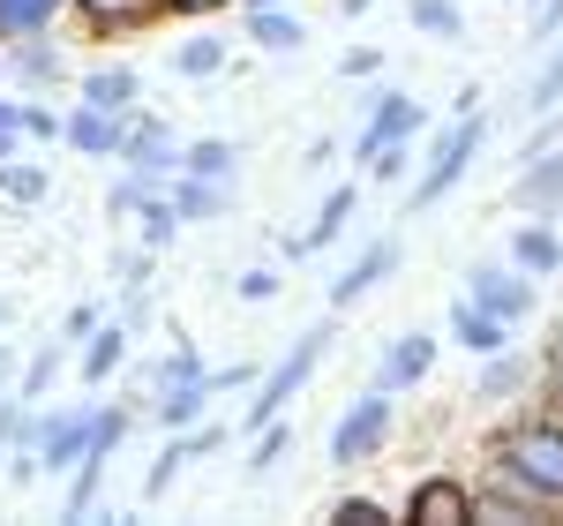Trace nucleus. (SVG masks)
<instances>
[{"label":"nucleus","instance_id":"f257e3e1","mask_svg":"<svg viewBox=\"0 0 563 526\" xmlns=\"http://www.w3.org/2000/svg\"><path fill=\"white\" fill-rule=\"evenodd\" d=\"M331 339H339V308H331L323 324H308L301 339H294V347H286V353H278V361H271V369L256 376V384H249V392H256L249 406H241V429H249V437H256L263 421H278V414H286V406H294V398L308 392V376L323 369Z\"/></svg>","mask_w":563,"mask_h":526},{"label":"nucleus","instance_id":"f03ea898","mask_svg":"<svg viewBox=\"0 0 563 526\" xmlns=\"http://www.w3.org/2000/svg\"><path fill=\"white\" fill-rule=\"evenodd\" d=\"M488 459H496V467H511L519 482H533L541 496H556V504H563V406L504 421V429L488 437Z\"/></svg>","mask_w":563,"mask_h":526},{"label":"nucleus","instance_id":"7ed1b4c3","mask_svg":"<svg viewBox=\"0 0 563 526\" xmlns=\"http://www.w3.org/2000/svg\"><path fill=\"white\" fill-rule=\"evenodd\" d=\"M481 143H488V113H451V129L435 135V151H429V166H421V180L406 188V219H421V211H435L459 180L474 174V158H481Z\"/></svg>","mask_w":563,"mask_h":526},{"label":"nucleus","instance_id":"20e7f679","mask_svg":"<svg viewBox=\"0 0 563 526\" xmlns=\"http://www.w3.org/2000/svg\"><path fill=\"white\" fill-rule=\"evenodd\" d=\"M390 429H398V398L368 384V392H361L346 414L331 421V437H323V459H331V467H368V459H384Z\"/></svg>","mask_w":563,"mask_h":526},{"label":"nucleus","instance_id":"39448f33","mask_svg":"<svg viewBox=\"0 0 563 526\" xmlns=\"http://www.w3.org/2000/svg\"><path fill=\"white\" fill-rule=\"evenodd\" d=\"M504 519L541 526V519H563V504H556V496H541L533 482H519L511 467L488 459V474L474 482V526H504Z\"/></svg>","mask_w":563,"mask_h":526},{"label":"nucleus","instance_id":"423d86ee","mask_svg":"<svg viewBox=\"0 0 563 526\" xmlns=\"http://www.w3.org/2000/svg\"><path fill=\"white\" fill-rule=\"evenodd\" d=\"M121 174H135V180H151V188H166V180L180 174V135L158 121V113H143L135 106L129 113V135H121V158H113Z\"/></svg>","mask_w":563,"mask_h":526},{"label":"nucleus","instance_id":"0eeeda50","mask_svg":"<svg viewBox=\"0 0 563 526\" xmlns=\"http://www.w3.org/2000/svg\"><path fill=\"white\" fill-rule=\"evenodd\" d=\"M398 263H406V241H398V233H384V241H368V249H361V256H353L346 271H339V278L323 286V302H331L339 316H346L353 302H368L376 286H390V278H398Z\"/></svg>","mask_w":563,"mask_h":526},{"label":"nucleus","instance_id":"6e6552de","mask_svg":"<svg viewBox=\"0 0 563 526\" xmlns=\"http://www.w3.org/2000/svg\"><path fill=\"white\" fill-rule=\"evenodd\" d=\"M398 519L406 526H474V482H459V474H421V482L406 489Z\"/></svg>","mask_w":563,"mask_h":526},{"label":"nucleus","instance_id":"1a4fd4ad","mask_svg":"<svg viewBox=\"0 0 563 526\" xmlns=\"http://www.w3.org/2000/svg\"><path fill=\"white\" fill-rule=\"evenodd\" d=\"M466 302H481L488 316H504L519 331L526 316H533V278H526L519 263H474L466 271Z\"/></svg>","mask_w":563,"mask_h":526},{"label":"nucleus","instance_id":"9d476101","mask_svg":"<svg viewBox=\"0 0 563 526\" xmlns=\"http://www.w3.org/2000/svg\"><path fill=\"white\" fill-rule=\"evenodd\" d=\"M211 451H225V429H218V421H188V429H174V443L158 451V467L143 474V504L174 496V482L196 467V459H211Z\"/></svg>","mask_w":563,"mask_h":526},{"label":"nucleus","instance_id":"9b49d317","mask_svg":"<svg viewBox=\"0 0 563 526\" xmlns=\"http://www.w3.org/2000/svg\"><path fill=\"white\" fill-rule=\"evenodd\" d=\"M406 135H421V98H406V90L376 84V90H368V121H361V143H353V166H361L376 143H406Z\"/></svg>","mask_w":563,"mask_h":526},{"label":"nucleus","instance_id":"f8f14e48","mask_svg":"<svg viewBox=\"0 0 563 526\" xmlns=\"http://www.w3.org/2000/svg\"><path fill=\"white\" fill-rule=\"evenodd\" d=\"M90 414H98V398H84V406H60V414H45V421H38V474H68V467L84 459Z\"/></svg>","mask_w":563,"mask_h":526},{"label":"nucleus","instance_id":"ddd939ff","mask_svg":"<svg viewBox=\"0 0 563 526\" xmlns=\"http://www.w3.org/2000/svg\"><path fill=\"white\" fill-rule=\"evenodd\" d=\"M353 211H361V180H331L323 204H316V219L294 233V256H323V249H339L346 226H353Z\"/></svg>","mask_w":563,"mask_h":526},{"label":"nucleus","instance_id":"4468645a","mask_svg":"<svg viewBox=\"0 0 563 526\" xmlns=\"http://www.w3.org/2000/svg\"><path fill=\"white\" fill-rule=\"evenodd\" d=\"M121 135H129V121L121 113H98L84 98H76V113H60V151L68 158H121Z\"/></svg>","mask_w":563,"mask_h":526},{"label":"nucleus","instance_id":"2eb2a0df","mask_svg":"<svg viewBox=\"0 0 563 526\" xmlns=\"http://www.w3.org/2000/svg\"><path fill=\"white\" fill-rule=\"evenodd\" d=\"M429 369H435V331H398V339L384 347V361H376V392L406 398Z\"/></svg>","mask_w":563,"mask_h":526},{"label":"nucleus","instance_id":"dca6fc26","mask_svg":"<svg viewBox=\"0 0 563 526\" xmlns=\"http://www.w3.org/2000/svg\"><path fill=\"white\" fill-rule=\"evenodd\" d=\"M556 204H563V143L526 158L519 180H511V211H526V219H556Z\"/></svg>","mask_w":563,"mask_h":526},{"label":"nucleus","instance_id":"f3484780","mask_svg":"<svg viewBox=\"0 0 563 526\" xmlns=\"http://www.w3.org/2000/svg\"><path fill=\"white\" fill-rule=\"evenodd\" d=\"M504 263H519L526 278H563V233L549 219H526L511 241H504Z\"/></svg>","mask_w":563,"mask_h":526},{"label":"nucleus","instance_id":"a211bd4d","mask_svg":"<svg viewBox=\"0 0 563 526\" xmlns=\"http://www.w3.org/2000/svg\"><path fill=\"white\" fill-rule=\"evenodd\" d=\"M166 204H174L180 226H211V219H225V211H233V188H225V180L174 174V180H166Z\"/></svg>","mask_w":563,"mask_h":526},{"label":"nucleus","instance_id":"6ab92c4d","mask_svg":"<svg viewBox=\"0 0 563 526\" xmlns=\"http://www.w3.org/2000/svg\"><path fill=\"white\" fill-rule=\"evenodd\" d=\"M76 98H84V106H98V113H121V121H129L135 106H143V76H135V68H121V61H113V68H84Z\"/></svg>","mask_w":563,"mask_h":526},{"label":"nucleus","instance_id":"aec40b11","mask_svg":"<svg viewBox=\"0 0 563 526\" xmlns=\"http://www.w3.org/2000/svg\"><path fill=\"white\" fill-rule=\"evenodd\" d=\"M0 61H8V84L38 90L60 76V45H53V31H31V39H8L0 45Z\"/></svg>","mask_w":563,"mask_h":526},{"label":"nucleus","instance_id":"412c9836","mask_svg":"<svg viewBox=\"0 0 563 526\" xmlns=\"http://www.w3.org/2000/svg\"><path fill=\"white\" fill-rule=\"evenodd\" d=\"M68 8L84 15V31H98V39H129V31H143V23L166 15L158 0H68Z\"/></svg>","mask_w":563,"mask_h":526},{"label":"nucleus","instance_id":"4be33fe9","mask_svg":"<svg viewBox=\"0 0 563 526\" xmlns=\"http://www.w3.org/2000/svg\"><path fill=\"white\" fill-rule=\"evenodd\" d=\"M533 384V361L511 347H496V353H481V376H474V398H488V406H511V398Z\"/></svg>","mask_w":563,"mask_h":526},{"label":"nucleus","instance_id":"5701e85b","mask_svg":"<svg viewBox=\"0 0 563 526\" xmlns=\"http://www.w3.org/2000/svg\"><path fill=\"white\" fill-rule=\"evenodd\" d=\"M129 339H135L129 324H98L84 347H76V361H84V384H90V392L121 376V361H129Z\"/></svg>","mask_w":563,"mask_h":526},{"label":"nucleus","instance_id":"b1692460","mask_svg":"<svg viewBox=\"0 0 563 526\" xmlns=\"http://www.w3.org/2000/svg\"><path fill=\"white\" fill-rule=\"evenodd\" d=\"M443 324H451V339H459L466 353H496V347H511V324H504V316H488L481 302H466V294L451 302V316H443Z\"/></svg>","mask_w":563,"mask_h":526},{"label":"nucleus","instance_id":"393cba45","mask_svg":"<svg viewBox=\"0 0 563 526\" xmlns=\"http://www.w3.org/2000/svg\"><path fill=\"white\" fill-rule=\"evenodd\" d=\"M249 45L271 53V61H294V53L308 45V31H301L294 8H249Z\"/></svg>","mask_w":563,"mask_h":526},{"label":"nucleus","instance_id":"a878e982","mask_svg":"<svg viewBox=\"0 0 563 526\" xmlns=\"http://www.w3.org/2000/svg\"><path fill=\"white\" fill-rule=\"evenodd\" d=\"M180 174L196 180H241V143H225V135H196V143H180Z\"/></svg>","mask_w":563,"mask_h":526},{"label":"nucleus","instance_id":"bb28decb","mask_svg":"<svg viewBox=\"0 0 563 526\" xmlns=\"http://www.w3.org/2000/svg\"><path fill=\"white\" fill-rule=\"evenodd\" d=\"M151 414H158L166 429H188V421H203V414H211V369H203L196 384H174V392H151Z\"/></svg>","mask_w":563,"mask_h":526},{"label":"nucleus","instance_id":"cd10ccee","mask_svg":"<svg viewBox=\"0 0 563 526\" xmlns=\"http://www.w3.org/2000/svg\"><path fill=\"white\" fill-rule=\"evenodd\" d=\"M406 23H413L421 39H435V45L466 39V8H459V0H406Z\"/></svg>","mask_w":563,"mask_h":526},{"label":"nucleus","instance_id":"c85d7f7f","mask_svg":"<svg viewBox=\"0 0 563 526\" xmlns=\"http://www.w3.org/2000/svg\"><path fill=\"white\" fill-rule=\"evenodd\" d=\"M225 61H233V45L211 39V31H203V39H180V45H174V76H188V84H211Z\"/></svg>","mask_w":563,"mask_h":526},{"label":"nucleus","instance_id":"c756f323","mask_svg":"<svg viewBox=\"0 0 563 526\" xmlns=\"http://www.w3.org/2000/svg\"><path fill=\"white\" fill-rule=\"evenodd\" d=\"M45 188H53V174H45L38 158H23V151H15V158H0V196H8V204H23V211H31V204H45Z\"/></svg>","mask_w":563,"mask_h":526},{"label":"nucleus","instance_id":"7c9ffc66","mask_svg":"<svg viewBox=\"0 0 563 526\" xmlns=\"http://www.w3.org/2000/svg\"><path fill=\"white\" fill-rule=\"evenodd\" d=\"M68 0H0V45L8 39H31V31H53Z\"/></svg>","mask_w":563,"mask_h":526},{"label":"nucleus","instance_id":"2f4dec72","mask_svg":"<svg viewBox=\"0 0 563 526\" xmlns=\"http://www.w3.org/2000/svg\"><path fill=\"white\" fill-rule=\"evenodd\" d=\"M361 174L376 180V188H398V180L413 174V135H406V143H376V151L361 158Z\"/></svg>","mask_w":563,"mask_h":526},{"label":"nucleus","instance_id":"473e14b6","mask_svg":"<svg viewBox=\"0 0 563 526\" xmlns=\"http://www.w3.org/2000/svg\"><path fill=\"white\" fill-rule=\"evenodd\" d=\"M135 233H143V249H166V241H174V233H180L174 204H166V188H158V196H143V204H135Z\"/></svg>","mask_w":563,"mask_h":526},{"label":"nucleus","instance_id":"72a5a7b5","mask_svg":"<svg viewBox=\"0 0 563 526\" xmlns=\"http://www.w3.org/2000/svg\"><path fill=\"white\" fill-rule=\"evenodd\" d=\"M196 376H203V353L188 347V339H180L158 369H143V384H151V392H174V384H196Z\"/></svg>","mask_w":563,"mask_h":526},{"label":"nucleus","instance_id":"f704fd0d","mask_svg":"<svg viewBox=\"0 0 563 526\" xmlns=\"http://www.w3.org/2000/svg\"><path fill=\"white\" fill-rule=\"evenodd\" d=\"M60 353H68V339L38 347V361H31V369H23V384H15V398H23V406H38V398L53 392V376H60Z\"/></svg>","mask_w":563,"mask_h":526},{"label":"nucleus","instance_id":"c9c22d12","mask_svg":"<svg viewBox=\"0 0 563 526\" xmlns=\"http://www.w3.org/2000/svg\"><path fill=\"white\" fill-rule=\"evenodd\" d=\"M286 451H294V429H286V414H278V421H263V429H256V451H249V474H271V467H278Z\"/></svg>","mask_w":563,"mask_h":526},{"label":"nucleus","instance_id":"e433bc0d","mask_svg":"<svg viewBox=\"0 0 563 526\" xmlns=\"http://www.w3.org/2000/svg\"><path fill=\"white\" fill-rule=\"evenodd\" d=\"M323 519H331V526H384L390 512H384V496H339Z\"/></svg>","mask_w":563,"mask_h":526},{"label":"nucleus","instance_id":"4c0bfd02","mask_svg":"<svg viewBox=\"0 0 563 526\" xmlns=\"http://www.w3.org/2000/svg\"><path fill=\"white\" fill-rule=\"evenodd\" d=\"M233 294H241V302H278L286 278H278V263H249V271L233 278Z\"/></svg>","mask_w":563,"mask_h":526},{"label":"nucleus","instance_id":"58836bf2","mask_svg":"<svg viewBox=\"0 0 563 526\" xmlns=\"http://www.w3.org/2000/svg\"><path fill=\"white\" fill-rule=\"evenodd\" d=\"M23 106V143H60V113H45L38 98H15Z\"/></svg>","mask_w":563,"mask_h":526},{"label":"nucleus","instance_id":"ea45409f","mask_svg":"<svg viewBox=\"0 0 563 526\" xmlns=\"http://www.w3.org/2000/svg\"><path fill=\"white\" fill-rule=\"evenodd\" d=\"M143 196H158V188H151V180H135V174H121V180H113V196H106V211H113V219H135V204H143Z\"/></svg>","mask_w":563,"mask_h":526},{"label":"nucleus","instance_id":"a19ab883","mask_svg":"<svg viewBox=\"0 0 563 526\" xmlns=\"http://www.w3.org/2000/svg\"><path fill=\"white\" fill-rule=\"evenodd\" d=\"M376 68H384V53H376V45H346V53H339V76H346V84H368Z\"/></svg>","mask_w":563,"mask_h":526},{"label":"nucleus","instance_id":"79ce46f5","mask_svg":"<svg viewBox=\"0 0 563 526\" xmlns=\"http://www.w3.org/2000/svg\"><path fill=\"white\" fill-rule=\"evenodd\" d=\"M98 324H106V308H98V302H76V308H68V324H60V339H68V347H84Z\"/></svg>","mask_w":563,"mask_h":526},{"label":"nucleus","instance_id":"37998d69","mask_svg":"<svg viewBox=\"0 0 563 526\" xmlns=\"http://www.w3.org/2000/svg\"><path fill=\"white\" fill-rule=\"evenodd\" d=\"M166 15H188V23H211V15H225V8H241V0H158Z\"/></svg>","mask_w":563,"mask_h":526},{"label":"nucleus","instance_id":"c03bdc74","mask_svg":"<svg viewBox=\"0 0 563 526\" xmlns=\"http://www.w3.org/2000/svg\"><path fill=\"white\" fill-rule=\"evenodd\" d=\"M563 39V0H541L533 8V45H556Z\"/></svg>","mask_w":563,"mask_h":526},{"label":"nucleus","instance_id":"a18cd8bd","mask_svg":"<svg viewBox=\"0 0 563 526\" xmlns=\"http://www.w3.org/2000/svg\"><path fill=\"white\" fill-rule=\"evenodd\" d=\"M541 384H549V398L563 406V331L549 339V353H541Z\"/></svg>","mask_w":563,"mask_h":526},{"label":"nucleus","instance_id":"49530a36","mask_svg":"<svg viewBox=\"0 0 563 526\" xmlns=\"http://www.w3.org/2000/svg\"><path fill=\"white\" fill-rule=\"evenodd\" d=\"M15 151H23V129H15V121H0V158H15Z\"/></svg>","mask_w":563,"mask_h":526},{"label":"nucleus","instance_id":"de8ad7c7","mask_svg":"<svg viewBox=\"0 0 563 526\" xmlns=\"http://www.w3.org/2000/svg\"><path fill=\"white\" fill-rule=\"evenodd\" d=\"M0 121H15V129H23V106H15V98H0Z\"/></svg>","mask_w":563,"mask_h":526},{"label":"nucleus","instance_id":"09e8293b","mask_svg":"<svg viewBox=\"0 0 563 526\" xmlns=\"http://www.w3.org/2000/svg\"><path fill=\"white\" fill-rule=\"evenodd\" d=\"M368 8H376V0H339V15H368Z\"/></svg>","mask_w":563,"mask_h":526},{"label":"nucleus","instance_id":"8fccbe9b","mask_svg":"<svg viewBox=\"0 0 563 526\" xmlns=\"http://www.w3.org/2000/svg\"><path fill=\"white\" fill-rule=\"evenodd\" d=\"M241 8H286V0H241Z\"/></svg>","mask_w":563,"mask_h":526},{"label":"nucleus","instance_id":"3c124183","mask_svg":"<svg viewBox=\"0 0 563 526\" xmlns=\"http://www.w3.org/2000/svg\"><path fill=\"white\" fill-rule=\"evenodd\" d=\"M0 392H8V353H0Z\"/></svg>","mask_w":563,"mask_h":526},{"label":"nucleus","instance_id":"603ef678","mask_svg":"<svg viewBox=\"0 0 563 526\" xmlns=\"http://www.w3.org/2000/svg\"><path fill=\"white\" fill-rule=\"evenodd\" d=\"M549 226H556V233H563V204H556V219H549Z\"/></svg>","mask_w":563,"mask_h":526},{"label":"nucleus","instance_id":"864d4df0","mask_svg":"<svg viewBox=\"0 0 563 526\" xmlns=\"http://www.w3.org/2000/svg\"><path fill=\"white\" fill-rule=\"evenodd\" d=\"M0 84H8V61H0Z\"/></svg>","mask_w":563,"mask_h":526},{"label":"nucleus","instance_id":"5fc2aeb1","mask_svg":"<svg viewBox=\"0 0 563 526\" xmlns=\"http://www.w3.org/2000/svg\"><path fill=\"white\" fill-rule=\"evenodd\" d=\"M526 8H541V0H526Z\"/></svg>","mask_w":563,"mask_h":526},{"label":"nucleus","instance_id":"6e6d98bb","mask_svg":"<svg viewBox=\"0 0 563 526\" xmlns=\"http://www.w3.org/2000/svg\"><path fill=\"white\" fill-rule=\"evenodd\" d=\"M0 353H8V347H0Z\"/></svg>","mask_w":563,"mask_h":526}]
</instances>
